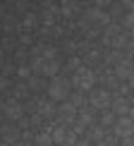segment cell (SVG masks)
Instances as JSON below:
<instances>
[{"instance_id": "cell-1", "label": "cell", "mask_w": 134, "mask_h": 146, "mask_svg": "<svg viewBox=\"0 0 134 146\" xmlns=\"http://www.w3.org/2000/svg\"><path fill=\"white\" fill-rule=\"evenodd\" d=\"M48 98L50 101H67L70 98V79L55 77L48 84Z\"/></svg>"}, {"instance_id": "cell-2", "label": "cell", "mask_w": 134, "mask_h": 146, "mask_svg": "<svg viewBox=\"0 0 134 146\" xmlns=\"http://www.w3.org/2000/svg\"><path fill=\"white\" fill-rule=\"evenodd\" d=\"M74 86L79 89V91H89L91 86H94V82H96V77H94V72H91L89 67H79L77 72H74Z\"/></svg>"}, {"instance_id": "cell-3", "label": "cell", "mask_w": 134, "mask_h": 146, "mask_svg": "<svg viewBox=\"0 0 134 146\" xmlns=\"http://www.w3.org/2000/svg\"><path fill=\"white\" fill-rule=\"evenodd\" d=\"M113 132L117 134L120 139H132L134 137V120L127 115V117H117L113 125Z\"/></svg>"}, {"instance_id": "cell-4", "label": "cell", "mask_w": 134, "mask_h": 146, "mask_svg": "<svg viewBox=\"0 0 134 146\" xmlns=\"http://www.w3.org/2000/svg\"><path fill=\"white\" fill-rule=\"evenodd\" d=\"M53 141L60 146H77V134L70 132L67 127H55L53 129Z\"/></svg>"}, {"instance_id": "cell-5", "label": "cell", "mask_w": 134, "mask_h": 146, "mask_svg": "<svg viewBox=\"0 0 134 146\" xmlns=\"http://www.w3.org/2000/svg\"><path fill=\"white\" fill-rule=\"evenodd\" d=\"M89 101H91V106H94L96 110H105V108L110 106V94H108V89H96Z\"/></svg>"}, {"instance_id": "cell-6", "label": "cell", "mask_w": 134, "mask_h": 146, "mask_svg": "<svg viewBox=\"0 0 134 146\" xmlns=\"http://www.w3.org/2000/svg\"><path fill=\"white\" fill-rule=\"evenodd\" d=\"M3 113H5V117H7V120H12V122H15V120L22 117L24 110H22V106H19L17 101H7V103L3 106Z\"/></svg>"}, {"instance_id": "cell-7", "label": "cell", "mask_w": 134, "mask_h": 146, "mask_svg": "<svg viewBox=\"0 0 134 146\" xmlns=\"http://www.w3.org/2000/svg\"><path fill=\"white\" fill-rule=\"evenodd\" d=\"M86 19L96 22V24H108V15L101 12V10H96V7H91V10H86Z\"/></svg>"}, {"instance_id": "cell-8", "label": "cell", "mask_w": 134, "mask_h": 146, "mask_svg": "<svg viewBox=\"0 0 134 146\" xmlns=\"http://www.w3.org/2000/svg\"><path fill=\"white\" fill-rule=\"evenodd\" d=\"M58 113L62 115L65 120H74V117H77V106H74V103H62Z\"/></svg>"}, {"instance_id": "cell-9", "label": "cell", "mask_w": 134, "mask_h": 146, "mask_svg": "<svg viewBox=\"0 0 134 146\" xmlns=\"http://www.w3.org/2000/svg\"><path fill=\"white\" fill-rule=\"evenodd\" d=\"M53 144H55V141H53V132L50 129L36 134V146H53Z\"/></svg>"}, {"instance_id": "cell-10", "label": "cell", "mask_w": 134, "mask_h": 146, "mask_svg": "<svg viewBox=\"0 0 134 146\" xmlns=\"http://www.w3.org/2000/svg\"><path fill=\"white\" fill-rule=\"evenodd\" d=\"M115 72H117V77H120V79H129V77L134 74V72H132V67H129V62H125V60H122V62H117Z\"/></svg>"}, {"instance_id": "cell-11", "label": "cell", "mask_w": 134, "mask_h": 146, "mask_svg": "<svg viewBox=\"0 0 134 146\" xmlns=\"http://www.w3.org/2000/svg\"><path fill=\"white\" fill-rule=\"evenodd\" d=\"M115 115H117V117H127V113H129V106H127V103L122 101V98H117L115 101Z\"/></svg>"}, {"instance_id": "cell-12", "label": "cell", "mask_w": 134, "mask_h": 146, "mask_svg": "<svg viewBox=\"0 0 134 146\" xmlns=\"http://www.w3.org/2000/svg\"><path fill=\"white\" fill-rule=\"evenodd\" d=\"M38 115H41V117L53 115V103H50V101H41V103H38Z\"/></svg>"}, {"instance_id": "cell-13", "label": "cell", "mask_w": 134, "mask_h": 146, "mask_svg": "<svg viewBox=\"0 0 134 146\" xmlns=\"http://www.w3.org/2000/svg\"><path fill=\"white\" fill-rule=\"evenodd\" d=\"M125 29L129 31L132 36H134V12H129V15L125 17Z\"/></svg>"}, {"instance_id": "cell-14", "label": "cell", "mask_w": 134, "mask_h": 146, "mask_svg": "<svg viewBox=\"0 0 134 146\" xmlns=\"http://www.w3.org/2000/svg\"><path fill=\"white\" fill-rule=\"evenodd\" d=\"M3 137H5V141H10V139H15L17 137V129H15V127H3Z\"/></svg>"}, {"instance_id": "cell-15", "label": "cell", "mask_w": 134, "mask_h": 146, "mask_svg": "<svg viewBox=\"0 0 134 146\" xmlns=\"http://www.w3.org/2000/svg\"><path fill=\"white\" fill-rule=\"evenodd\" d=\"M17 74H19V79H31V67H27V65H22V67L17 70Z\"/></svg>"}, {"instance_id": "cell-16", "label": "cell", "mask_w": 134, "mask_h": 146, "mask_svg": "<svg viewBox=\"0 0 134 146\" xmlns=\"http://www.w3.org/2000/svg\"><path fill=\"white\" fill-rule=\"evenodd\" d=\"M101 122H103V125H115V117H113V113H103Z\"/></svg>"}, {"instance_id": "cell-17", "label": "cell", "mask_w": 134, "mask_h": 146, "mask_svg": "<svg viewBox=\"0 0 134 146\" xmlns=\"http://www.w3.org/2000/svg\"><path fill=\"white\" fill-rule=\"evenodd\" d=\"M34 22H36V17H34V15H27V19H24V24H27V27H31Z\"/></svg>"}, {"instance_id": "cell-18", "label": "cell", "mask_w": 134, "mask_h": 146, "mask_svg": "<svg viewBox=\"0 0 134 146\" xmlns=\"http://www.w3.org/2000/svg\"><path fill=\"white\" fill-rule=\"evenodd\" d=\"M77 146H91V141H89V139H79Z\"/></svg>"}, {"instance_id": "cell-19", "label": "cell", "mask_w": 134, "mask_h": 146, "mask_svg": "<svg viewBox=\"0 0 134 146\" xmlns=\"http://www.w3.org/2000/svg\"><path fill=\"white\" fill-rule=\"evenodd\" d=\"M122 146H134V137H132V139H125V144H122Z\"/></svg>"}, {"instance_id": "cell-20", "label": "cell", "mask_w": 134, "mask_h": 146, "mask_svg": "<svg viewBox=\"0 0 134 146\" xmlns=\"http://www.w3.org/2000/svg\"><path fill=\"white\" fill-rule=\"evenodd\" d=\"M125 7H129V10H134V0H129V3H125Z\"/></svg>"}, {"instance_id": "cell-21", "label": "cell", "mask_w": 134, "mask_h": 146, "mask_svg": "<svg viewBox=\"0 0 134 146\" xmlns=\"http://www.w3.org/2000/svg\"><path fill=\"white\" fill-rule=\"evenodd\" d=\"M10 146H29V144H22V141H15V144H10Z\"/></svg>"}, {"instance_id": "cell-22", "label": "cell", "mask_w": 134, "mask_h": 146, "mask_svg": "<svg viewBox=\"0 0 134 146\" xmlns=\"http://www.w3.org/2000/svg\"><path fill=\"white\" fill-rule=\"evenodd\" d=\"M129 86H132V89H134V74H132V77H129Z\"/></svg>"}, {"instance_id": "cell-23", "label": "cell", "mask_w": 134, "mask_h": 146, "mask_svg": "<svg viewBox=\"0 0 134 146\" xmlns=\"http://www.w3.org/2000/svg\"><path fill=\"white\" fill-rule=\"evenodd\" d=\"M129 117H132V120H134V108H132V113H129Z\"/></svg>"}, {"instance_id": "cell-24", "label": "cell", "mask_w": 134, "mask_h": 146, "mask_svg": "<svg viewBox=\"0 0 134 146\" xmlns=\"http://www.w3.org/2000/svg\"><path fill=\"white\" fill-rule=\"evenodd\" d=\"M0 62H3V53H0Z\"/></svg>"}, {"instance_id": "cell-25", "label": "cell", "mask_w": 134, "mask_h": 146, "mask_svg": "<svg viewBox=\"0 0 134 146\" xmlns=\"http://www.w3.org/2000/svg\"><path fill=\"white\" fill-rule=\"evenodd\" d=\"M3 106H5V103H3V101H0V108H3Z\"/></svg>"}]
</instances>
